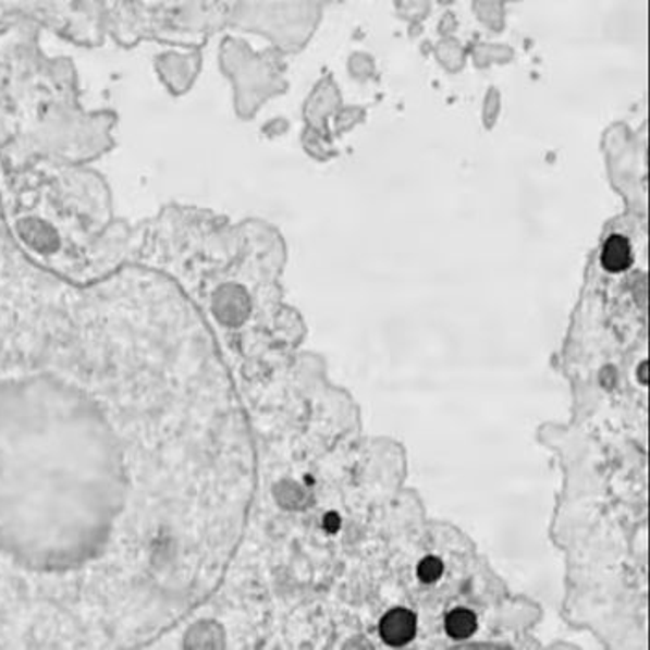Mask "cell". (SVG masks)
<instances>
[{"label": "cell", "mask_w": 650, "mask_h": 650, "mask_svg": "<svg viewBox=\"0 0 650 650\" xmlns=\"http://www.w3.org/2000/svg\"><path fill=\"white\" fill-rule=\"evenodd\" d=\"M379 636L389 647L410 643L417 638V615L405 608H394L379 621Z\"/></svg>", "instance_id": "cell-1"}, {"label": "cell", "mask_w": 650, "mask_h": 650, "mask_svg": "<svg viewBox=\"0 0 650 650\" xmlns=\"http://www.w3.org/2000/svg\"><path fill=\"white\" fill-rule=\"evenodd\" d=\"M634 262V252L630 242L621 234H613L608 238L602 249V266L608 272L621 273L630 268Z\"/></svg>", "instance_id": "cell-2"}, {"label": "cell", "mask_w": 650, "mask_h": 650, "mask_svg": "<svg viewBox=\"0 0 650 650\" xmlns=\"http://www.w3.org/2000/svg\"><path fill=\"white\" fill-rule=\"evenodd\" d=\"M444 628H446L450 638L455 639V641H463V639L473 638L474 631L478 628V620L470 610L455 608L446 615Z\"/></svg>", "instance_id": "cell-3"}, {"label": "cell", "mask_w": 650, "mask_h": 650, "mask_svg": "<svg viewBox=\"0 0 650 650\" xmlns=\"http://www.w3.org/2000/svg\"><path fill=\"white\" fill-rule=\"evenodd\" d=\"M442 573H444V565L439 557H424L422 562L418 563L417 575L424 584H436Z\"/></svg>", "instance_id": "cell-4"}]
</instances>
